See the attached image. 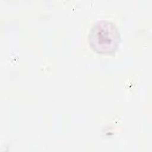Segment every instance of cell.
<instances>
[{
	"instance_id": "6da1fadb",
	"label": "cell",
	"mask_w": 152,
	"mask_h": 152,
	"mask_svg": "<svg viewBox=\"0 0 152 152\" xmlns=\"http://www.w3.org/2000/svg\"><path fill=\"white\" fill-rule=\"evenodd\" d=\"M89 42L97 53L111 54L116 51L119 44V32L113 23L107 20L99 21L91 29Z\"/></svg>"
}]
</instances>
